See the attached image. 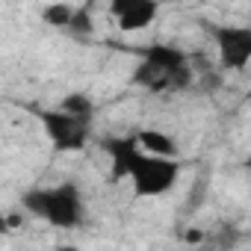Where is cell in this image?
Masks as SVG:
<instances>
[{
  "label": "cell",
  "instance_id": "3957f363",
  "mask_svg": "<svg viewBox=\"0 0 251 251\" xmlns=\"http://www.w3.org/2000/svg\"><path fill=\"white\" fill-rule=\"evenodd\" d=\"M39 121H42V130L50 139L53 151H59V154H77V151H83L89 145L92 121H86V118L68 115V112H62L56 106V109L39 112Z\"/></svg>",
  "mask_w": 251,
  "mask_h": 251
},
{
  "label": "cell",
  "instance_id": "8992f818",
  "mask_svg": "<svg viewBox=\"0 0 251 251\" xmlns=\"http://www.w3.org/2000/svg\"><path fill=\"white\" fill-rule=\"evenodd\" d=\"M103 151L109 157V177L112 180H130L136 160L142 157V145L136 136H109L103 139Z\"/></svg>",
  "mask_w": 251,
  "mask_h": 251
},
{
  "label": "cell",
  "instance_id": "5b68a950",
  "mask_svg": "<svg viewBox=\"0 0 251 251\" xmlns=\"http://www.w3.org/2000/svg\"><path fill=\"white\" fill-rule=\"evenodd\" d=\"M219 65L225 71H242L251 65V27L248 24H216L213 30Z\"/></svg>",
  "mask_w": 251,
  "mask_h": 251
},
{
  "label": "cell",
  "instance_id": "6da1fadb",
  "mask_svg": "<svg viewBox=\"0 0 251 251\" xmlns=\"http://www.w3.org/2000/svg\"><path fill=\"white\" fill-rule=\"evenodd\" d=\"M192 83L189 56L175 45H148L142 50V59L133 71V86H142L154 95L160 92H180Z\"/></svg>",
  "mask_w": 251,
  "mask_h": 251
},
{
  "label": "cell",
  "instance_id": "8fae6325",
  "mask_svg": "<svg viewBox=\"0 0 251 251\" xmlns=\"http://www.w3.org/2000/svg\"><path fill=\"white\" fill-rule=\"evenodd\" d=\"M236 242H239V233H236L233 227H219L216 233H210V236L204 239L207 251H233Z\"/></svg>",
  "mask_w": 251,
  "mask_h": 251
},
{
  "label": "cell",
  "instance_id": "7c38bea8",
  "mask_svg": "<svg viewBox=\"0 0 251 251\" xmlns=\"http://www.w3.org/2000/svg\"><path fill=\"white\" fill-rule=\"evenodd\" d=\"M92 30H95V24H92V6H77V12H74V18H71V24H68L65 33H71L77 39H86V36H92Z\"/></svg>",
  "mask_w": 251,
  "mask_h": 251
},
{
  "label": "cell",
  "instance_id": "4fadbf2b",
  "mask_svg": "<svg viewBox=\"0 0 251 251\" xmlns=\"http://www.w3.org/2000/svg\"><path fill=\"white\" fill-rule=\"evenodd\" d=\"M56 251H80V248H74V245H59Z\"/></svg>",
  "mask_w": 251,
  "mask_h": 251
},
{
  "label": "cell",
  "instance_id": "277c9868",
  "mask_svg": "<svg viewBox=\"0 0 251 251\" xmlns=\"http://www.w3.org/2000/svg\"><path fill=\"white\" fill-rule=\"evenodd\" d=\"M177 177H180V160H163V157H151L142 151V157L133 166L130 186L142 198H157V195L172 192Z\"/></svg>",
  "mask_w": 251,
  "mask_h": 251
},
{
  "label": "cell",
  "instance_id": "7a4b0ae2",
  "mask_svg": "<svg viewBox=\"0 0 251 251\" xmlns=\"http://www.w3.org/2000/svg\"><path fill=\"white\" fill-rule=\"evenodd\" d=\"M21 204L30 216H36L59 230H77L86 219V204H83V195L74 183L27 189Z\"/></svg>",
  "mask_w": 251,
  "mask_h": 251
},
{
  "label": "cell",
  "instance_id": "9c48e42d",
  "mask_svg": "<svg viewBox=\"0 0 251 251\" xmlns=\"http://www.w3.org/2000/svg\"><path fill=\"white\" fill-rule=\"evenodd\" d=\"M59 109L68 112V115L86 118V121H92V115H95V103H92V98L83 95V92H71V95H65L62 103H59Z\"/></svg>",
  "mask_w": 251,
  "mask_h": 251
},
{
  "label": "cell",
  "instance_id": "52a82bcc",
  "mask_svg": "<svg viewBox=\"0 0 251 251\" xmlns=\"http://www.w3.org/2000/svg\"><path fill=\"white\" fill-rule=\"evenodd\" d=\"M109 12H112L121 33H139L157 21L160 6L154 0H118V3L109 6Z\"/></svg>",
  "mask_w": 251,
  "mask_h": 251
},
{
  "label": "cell",
  "instance_id": "ba28073f",
  "mask_svg": "<svg viewBox=\"0 0 251 251\" xmlns=\"http://www.w3.org/2000/svg\"><path fill=\"white\" fill-rule=\"evenodd\" d=\"M136 139H139L142 151H145V154H151V157L180 160V145H177V139H175L172 133H166V130L145 127V130H139V133H136Z\"/></svg>",
  "mask_w": 251,
  "mask_h": 251
},
{
  "label": "cell",
  "instance_id": "5bb4252c",
  "mask_svg": "<svg viewBox=\"0 0 251 251\" xmlns=\"http://www.w3.org/2000/svg\"><path fill=\"white\" fill-rule=\"evenodd\" d=\"M245 169H251V160H248V163H245Z\"/></svg>",
  "mask_w": 251,
  "mask_h": 251
},
{
  "label": "cell",
  "instance_id": "30bf717a",
  "mask_svg": "<svg viewBox=\"0 0 251 251\" xmlns=\"http://www.w3.org/2000/svg\"><path fill=\"white\" fill-rule=\"evenodd\" d=\"M74 12H77V6H71V3H50V6L42 9V21L56 27V30H68Z\"/></svg>",
  "mask_w": 251,
  "mask_h": 251
}]
</instances>
